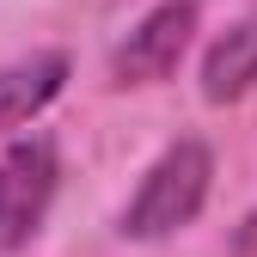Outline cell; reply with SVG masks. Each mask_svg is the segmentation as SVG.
Here are the masks:
<instances>
[{"instance_id": "obj_1", "label": "cell", "mask_w": 257, "mask_h": 257, "mask_svg": "<svg viewBox=\"0 0 257 257\" xmlns=\"http://www.w3.org/2000/svg\"><path fill=\"white\" fill-rule=\"evenodd\" d=\"M208 184H214V153H208V141H196V135L172 141L147 166V178L135 184V196H128L116 233L122 239H166V233L190 227V220L202 214V202H208Z\"/></svg>"}, {"instance_id": "obj_4", "label": "cell", "mask_w": 257, "mask_h": 257, "mask_svg": "<svg viewBox=\"0 0 257 257\" xmlns=\"http://www.w3.org/2000/svg\"><path fill=\"white\" fill-rule=\"evenodd\" d=\"M61 86H68V55L61 49H37L25 61H7L0 68V135L25 128L31 116H43Z\"/></svg>"}, {"instance_id": "obj_6", "label": "cell", "mask_w": 257, "mask_h": 257, "mask_svg": "<svg viewBox=\"0 0 257 257\" xmlns=\"http://www.w3.org/2000/svg\"><path fill=\"white\" fill-rule=\"evenodd\" d=\"M233 257H257V208L239 220V233H233Z\"/></svg>"}, {"instance_id": "obj_3", "label": "cell", "mask_w": 257, "mask_h": 257, "mask_svg": "<svg viewBox=\"0 0 257 257\" xmlns=\"http://www.w3.org/2000/svg\"><path fill=\"white\" fill-rule=\"evenodd\" d=\"M196 25H202L196 0H159V7L110 49V86H159L166 74H178Z\"/></svg>"}, {"instance_id": "obj_5", "label": "cell", "mask_w": 257, "mask_h": 257, "mask_svg": "<svg viewBox=\"0 0 257 257\" xmlns=\"http://www.w3.org/2000/svg\"><path fill=\"white\" fill-rule=\"evenodd\" d=\"M251 86H257V13L227 25V37L202 55V98L208 104H233Z\"/></svg>"}, {"instance_id": "obj_2", "label": "cell", "mask_w": 257, "mask_h": 257, "mask_svg": "<svg viewBox=\"0 0 257 257\" xmlns=\"http://www.w3.org/2000/svg\"><path fill=\"white\" fill-rule=\"evenodd\" d=\"M61 184V153L49 135H25L0 153V251H25L43 233Z\"/></svg>"}]
</instances>
